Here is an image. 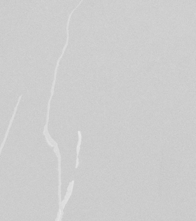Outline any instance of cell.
<instances>
[{
	"instance_id": "cell-3",
	"label": "cell",
	"mask_w": 196,
	"mask_h": 221,
	"mask_svg": "<svg viewBox=\"0 0 196 221\" xmlns=\"http://www.w3.org/2000/svg\"><path fill=\"white\" fill-rule=\"evenodd\" d=\"M78 141L77 146V159H76V165H75V168H78L79 165V153L80 151V147L81 145V141H82V134L81 131H78Z\"/></svg>"
},
{
	"instance_id": "cell-1",
	"label": "cell",
	"mask_w": 196,
	"mask_h": 221,
	"mask_svg": "<svg viewBox=\"0 0 196 221\" xmlns=\"http://www.w3.org/2000/svg\"><path fill=\"white\" fill-rule=\"evenodd\" d=\"M82 0H81V1H79V2L78 4L77 5L75 6V7L71 11V12L69 13L68 18H67V23H66V42L65 43V45L63 47L62 50V53L61 54V55H59V58L57 59V63H56V66L54 69V78H53V81L52 82L51 88V90H50V96L49 98V100L48 101V104L47 106V114L46 119V124L44 127V129H43V135L44 136L47 135L48 134H50L49 132H48V122H49V119H50V108H51V100L54 94V91H55V85H56V81H57V75H58V68L59 66V64L60 62L61 61L64 54L65 53L66 49H67V46L68 45V42H69V38H70V32H69V26H70V20L72 17L73 13L75 12V11L81 5V4L82 2Z\"/></svg>"
},
{
	"instance_id": "cell-2",
	"label": "cell",
	"mask_w": 196,
	"mask_h": 221,
	"mask_svg": "<svg viewBox=\"0 0 196 221\" xmlns=\"http://www.w3.org/2000/svg\"><path fill=\"white\" fill-rule=\"evenodd\" d=\"M23 96V94H21V95L19 97V98H18V100H17V103H16L15 107V108H14V111H13V114H12V117H11V118H10V121H9V122L7 130H6V132H5L4 138V139H3L2 142V143H1V146H0V156H1V153H2V150H3V148L4 147V145H5V143H6V140H7V138H8V135H9V133L10 128H11V127L12 126V124H13V121L15 120V118L16 115V113H17V108H18V107H19V104H20V103L21 100V99H22Z\"/></svg>"
}]
</instances>
